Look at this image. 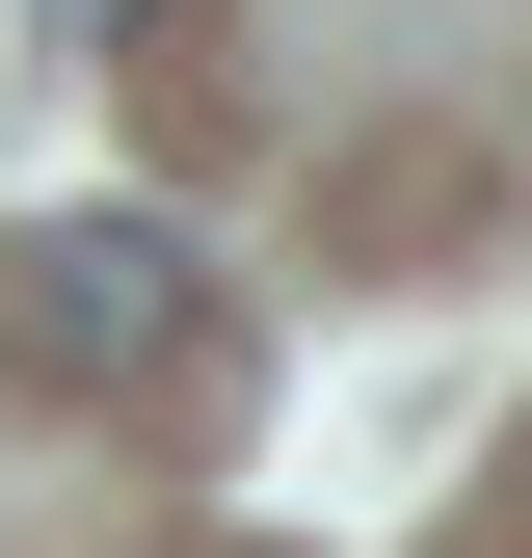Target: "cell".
<instances>
[{"label": "cell", "mask_w": 532, "mask_h": 558, "mask_svg": "<svg viewBox=\"0 0 532 558\" xmlns=\"http://www.w3.org/2000/svg\"><path fill=\"white\" fill-rule=\"evenodd\" d=\"M0 373L27 399H160L186 373V240L160 214H53L27 266H0Z\"/></svg>", "instance_id": "6da1fadb"}, {"label": "cell", "mask_w": 532, "mask_h": 558, "mask_svg": "<svg viewBox=\"0 0 532 558\" xmlns=\"http://www.w3.org/2000/svg\"><path fill=\"white\" fill-rule=\"evenodd\" d=\"M27 27H53V53H133V27H160V0H27Z\"/></svg>", "instance_id": "7a4b0ae2"}, {"label": "cell", "mask_w": 532, "mask_h": 558, "mask_svg": "<svg viewBox=\"0 0 532 558\" xmlns=\"http://www.w3.org/2000/svg\"><path fill=\"white\" fill-rule=\"evenodd\" d=\"M506 506H532V452H506Z\"/></svg>", "instance_id": "3957f363"}]
</instances>
